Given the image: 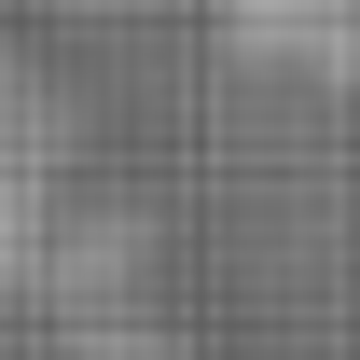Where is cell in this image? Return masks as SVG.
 Listing matches in <instances>:
<instances>
[{"mask_svg": "<svg viewBox=\"0 0 360 360\" xmlns=\"http://www.w3.org/2000/svg\"><path fill=\"white\" fill-rule=\"evenodd\" d=\"M84 208V97L14 14H0V305L42 291Z\"/></svg>", "mask_w": 360, "mask_h": 360, "instance_id": "obj_1", "label": "cell"}]
</instances>
